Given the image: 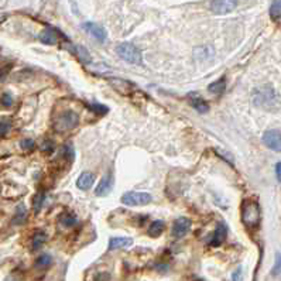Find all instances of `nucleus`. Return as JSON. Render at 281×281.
<instances>
[{
  "instance_id": "obj_30",
  "label": "nucleus",
  "mask_w": 281,
  "mask_h": 281,
  "mask_svg": "<svg viewBox=\"0 0 281 281\" xmlns=\"http://www.w3.org/2000/svg\"><path fill=\"white\" fill-rule=\"evenodd\" d=\"M62 154L65 155V157H67L69 161H72V160H74L75 153H74V150H72V147H71V146H67V147L64 148V150H62Z\"/></svg>"
},
{
  "instance_id": "obj_16",
  "label": "nucleus",
  "mask_w": 281,
  "mask_h": 281,
  "mask_svg": "<svg viewBox=\"0 0 281 281\" xmlns=\"http://www.w3.org/2000/svg\"><path fill=\"white\" fill-rule=\"evenodd\" d=\"M164 228H165V225L163 221H154L148 228V236L158 237L164 232Z\"/></svg>"
},
{
  "instance_id": "obj_20",
  "label": "nucleus",
  "mask_w": 281,
  "mask_h": 281,
  "mask_svg": "<svg viewBox=\"0 0 281 281\" xmlns=\"http://www.w3.org/2000/svg\"><path fill=\"white\" fill-rule=\"evenodd\" d=\"M194 54L198 59H208L214 55V51L209 47H200V48H195Z\"/></svg>"
},
{
  "instance_id": "obj_11",
  "label": "nucleus",
  "mask_w": 281,
  "mask_h": 281,
  "mask_svg": "<svg viewBox=\"0 0 281 281\" xmlns=\"http://www.w3.org/2000/svg\"><path fill=\"white\" fill-rule=\"evenodd\" d=\"M109 82H111L112 86L116 89L119 93H123V95H127V93H130V92H132V88H133V85H132L130 82L125 81V79H119V78H111V79H109Z\"/></svg>"
},
{
  "instance_id": "obj_31",
  "label": "nucleus",
  "mask_w": 281,
  "mask_h": 281,
  "mask_svg": "<svg viewBox=\"0 0 281 281\" xmlns=\"http://www.w3.org/2000/svg\"><path fill=\"white\" fill-rule=\"evenodd\" d=\"M2 104L5 105L6 108H10L12 105H13V98L10 93H5L3 97H2Z\"/></svg>"
},
{
  "instance_id": "obj_21",
  "label": "nucleus",
  "mask_w": 281,
  "mask_h": 281,
  "mask_svg": "<svg viewBox=\"0 0 281 281\" xmlns=\"http://www.w3.org/2000/svg\"><path fill=\"white\" fill-rule=\"evenodd\" d=\"M45 240H47V237H45L44 233H41V232L36 233V235L33 236V240H31V247H33V250L41 249V246L45 243Z\"/></svg>"
},
{
  "instance_id": "obj_10",
  "label": "nucleus",
  "mask_w": 281,
  "mask_h": 281,
  "mask_svg": "<svg viewBox=\"0 0 281 281\" xmlns=\"http://www.w3.org/2000/svg\"><path fill=\"white\" fill-rule=\"evenodd\" d=\"M112 188H113V178H112L111 174H106L99 181L97 190H95V194H97L98 197H105V195H108V194L111 193Z\"/></svg>"
},
{
  "instance_id": "obj_28",
  "label": "nucleus",
  "mask_w": 281,
  "mask_h": 281,
  "mask_svg": "<svg viewBox=\"0 0 281 281\" xmlns=\"http://www.w3.org/2000/svg\"><path fill=\"white\" fill-rule=\"evenodd\" d=\"M76 50H78V55H79V58H81L82 61H86V62L90 61V57H89V54L86 50H83L82 47H76Z\"/></svg>"
},
{
  "instance_id": "obj_27",
  "label": "nucleus",
  "mask_w": 281,
  "mask_h": 281,
  "mask_svg": "<svg viewBox=\"0 0 281 281\" xmlns=\"http://www.w3.org/2000/svg\"><path fill=\"white\" fill-rule=\"evenodd\" d=\"M9 129H10V123L6 122V120H2V122H0V137L6 136L9 132Z\"/></svg>"
},
{
  "instance_id": "obj_9",
  "label": "nucleus",
  "mask_w": 281,
  "mask_h": 281,
  "mask_svg": "<svg viewBox=\"0 0 281 281\" xmlns=\"http://www.w3.org/2000/svg\"><path fill=\"white\" fill-rule=\"evenodd\" d=\"M190 226H191V221L188 218H178L177 221L172 225V236L177 237V239H181L186 235V232L190 230Z\"/></svg>"
},
{
  "instance_id": "obj_15",
  "label": "nucleus",
  "mask_w": 281,
  "mask_h": 281,
  "mask_svg": "<svg viewBox=\"0 0 281 281\" xmlns=\"http://www.w3.org/2000/svg\"><path fill=\"white\" fill-rule=\"evenodd\" d=\"M226 233H228L226 226H225V225H219V226L216 228V230H215L214 237H212V240H211V244H212V246H219V244L222 243L223 240L226 239Z\"/></svg>"
},
{
  "instance_id": "obj_4",
  "label": "nucleus",
  "mask_w": 281,
  "mask_h": 281,
  "mask_svg": "<svg viewBox=\"0 0 281 281\" xmlns=\"http://www.w3.org/2000/svg\"><path fill=\"white\" fill-rule=\"evenodd\" d=\"M242 221L247 228H254L259 225L260 209L256 202H246L242 209Z\"/></svg>"
},
{
  "instance_id": "obj_12",
  "label": "nucleus",
  "mask_w": 281,
  "mask_h": 281,
  "mask_svg": "<svg viewBox=\"0 0 281 281\" xmlns=\"http://www.w3.org/2000/svg\"><path fill=\"white\" fill-rule=\"evenodd\" d=\"M133 244V239L130 237H112L109 240V250L115 249H126Z\"/></svg>"
},
{
  "instance_id": "obj_19",
  "label": "nucleus",
  "mask_w": 281,
  "mask_h": 281,
  "mask_svg": "<svg viewBox=\"0 0 281 281\" xmlns=\"http://www.w3.org/2000/svg\"><path fill=\"white\" fill-rule=\"evenodd\" d=\"M26 218H27V209H26V207L22 204V205H19L17 209H16L13 223H15V225H22V223L26 221Z\"/></svg>"
},
{
  "instance_id": "obj_17",
  "label": "nucleus",
  "mask_w": 281,
  "mask_h": 281,
  "mask_svg": "<svg viewBox=\"0 0 281 281\" xmlns=\"http://www.w3.org/2000/svg\"><path fill=\"white\" fill-rule=\"evenodd\" d=\"M191 105L194 106V109L198 111L200 113H207V112L209 111V105H208L202 98H198V97L191 98Z\"/></svg>"
},
{
  "instance_id": "obj_6",
  "label": "nucleus",
  "mask_w": 281,
  "mask_h": 281,
  "mask_svg": "<svg viewBox=\"0 0 281 281\" xmlns=\"http://www.w3.org/2000/svg\"><path fill=\"white\" fill-rule=\"evenodd\" d=\"M237 6V0H211L209 8L215 15H226L235 10Z\"/></svg>"
},
{
  "instance_id": "obj_34",
  "label": "nucleus",
  "mask_w": 281,
  "mask_h": 281,
  "mask_svg": "<svg viewBox=\"0 0 281 281\" xmlns=\"http://www.w3.org/2000/svg\"><path fill=\"white\" fill-rule=\"evenodd\" d=\"M275 175H277V179L281 182V163L275 165Z\"/></svg>"
},
{
  "instance_id": "obj_22",
  "label": "nucleus",
  "mask_w": 281,
  "mask_h": 281,
  "mask_svg": "<svg viewBox=\"0 0 281 281\" xmlns=\"http://www.w3.org/2000/svg\"><path fill=\"white\" fill-rule=\"evenodd\" d=\"M270 17L273 20H278L281 17V0H273L270 6Z\"/></svg>"
},
{
  "instance_id": "obj_33",
  "label": "nucleus",
  "mask_w": 281,
  "mask_h": 281,
  "mask_svg": "<svg viewBox=\"0 0 281 281\" xmlns=\"http://www.w3.org/2000/svg\"><path fill=\"white\" fill-rule=\"evenodd\" d=\"M232 281H242V268H237L232 275Z\"/></svg>"
},
{
  "instance_id": "obj_1",
  "label": "nucleus",
  "mask_w": 281,
  "mask_h": 281,
  "mask_svg": "<svg viewBox=\"0 0 281 281\" xmlns=\"http://www.w3.org/2000/svg\"><path fill=\"white\" fill-rule=\"evenodd\" d=\"M253 104L263 109H274L280 104V98L270 85H263L253 90Z\"/></svg>"
},
{
  "instance_id": "obj_32",
  "label": "nucleus",
  "mask_w": 281,
  "mask_h": 281,
  "mask_svg": "<svg viewBox=\"0 0 281 281\" xmlns=\"http://www.w3.org/2000/svg\"><path fill=\"white\" fill-rule=\"evenodd\" d=\"M33 147H34V141L31 139H26V140L22 141V148H24V150H30Z\"/></svg>"
},
{
  "instance_id": "obj_29",
  "label": "nucleus",
  "mask_w": 281,
  "mask_h": 281,
  "mask_svg": "<svg viewBox=\"0 0 281 281\" xmlns=\"http://www.w3.org/2000/svg\"><path fill=\"white\" fill-rule=\"evenodd\" d=\"M281 271V254H275V266L273 268V274L274 275H277V274Z\"/></svg>"
},
{
  "instance_id": "obj_23",
  "label": "nucleus",
  "mask_w": 281,
  "mask_h": 281,
  "mask_svg": "<svg viewBox=\"0 0 281 281\" xmlns=\"http://www.w3.org/2000/svg\"><path fill=\"white\" fill-rule=\"evenodd\" d=\"M51 263H52V259L50 254H41V256L37 259V261H36V266L44 268V267L50 266Z\"/></svg>"
},
{
  "instance_id": "obj_18",
  "label": "nucleus",
  "mask_w": 281,
  "mask_h": 281,
  "mask_svg": "<svg viewBox=\"0 0 281 281\" xmlns=\"http://www.w3.org/2000/svg\"><path fill=\"white\" fill-rule=\"evenodd\" d=\"M226 88V82H225V78H221V79H218V81L212 82L208 89H209V92H212L215 95H219V93H222L223 90Z\"/></svg>"
},
{
  "instance_id": "obj_7",
  "label": "nucleus",
  "mask_w": 281,
  "mask_h": 281,
  "mask_svg": "<svg viewBox=\"0 0 281 281\" xmlns=\"http://www.w3.org/2000/svg\"><path fill=\"white\" fill-rule=\"evenodd\" d=\"M263 143L273 151L281 153V132L280 130H267L263 134Z\"/></svg>"
},
{
  "instance_id": "obj_24",
  "label": "nucleus",
  "mask_w": 281,
  "mask_h": 281,
  "mask_svg": "<svg viewBox=\"0 0 281 281\" xmlns=\"http://www.w3.org/2000/svg\"><path fill=\"white\" fill-rule=\"evenodd\" d=\"M43 204H44V193H38L37 195L34 197V200H33V205H34V212H36V214L40 212Z\"/></svg>"
},
{
  "instance_id": "obj_2",
  "label": "nucleus",
  "mask_w": 281,
  "mask_h": 281,
  "mask_svg": "<svg viewBox=\"0 0 281 281\" xmlns=\"http://www.w3.org/2000/svg\"><path fill=\"white\" fill-rule=\"evenodd\" d=\"M78 122H79V118L76 112L65 111L54 119V129L61 133L68 132V130H72L78 125Z\"/></svg>"
},
{
  "instance_id": "obj_13",
  "label": "nucleus",
  "mask_w": 281,
  "mask_h": 281,
  "mask_svg": "<svg viewBox=\"0 0 281 281\" xmlns=\"http://www.w3.org/2000/svg\"><path fill=\"white\" fill-rule=\"evenodd\" d=\"M93 182H95V175L92 172H83V174H81V177L78 178L76 186L82 191H88L89 188L93 185Z\"/></svg>"
},
{
  "instance_id": "obj_8",
  "label": "nucleus",
  "mask_w": 281,
  "mask_h": 281,
  "mask_svg": "<svg viewBox=\"0 0 281 281\" xmlns=\"http://www.w3.org/2000/svg\"><path fill=\"white\" fill-rule=\"evenodd\" d=\"M82 29L85 30L86 33H89L93 38H97L98 41H101V43H104L106 37H108V34H106L104 27L99 26V24H95V23H83Z\"/></svg>"
},
{
  "instance_id": "obj_5",
  "label": "nucleus",
  "mask_w": 281,
  "mask_h": 281,
  "mask_svg": "<svg viewBox=\"0 0 281 281\" xmlns=\"http://www.w3.org/2000/svg\"><path fill=\"white\" fill-rule=\"evenodd\" d=\"M122 202L127 207H141L151 202V195L147 193H127L122 197Z\"/></svg>"
},
{
  "instance_id": "obj_14",
  "label": "nucleus",
  "mask_w": 281,
  "mask_h": 281,
  "mask_svg": "<svg viewBox=\"0 0 281 281\" xmlns=\"http://www.w3.org/2000/svg\"><path fill=\"white\" fill-rule=\"evenodd\" d=\"M38 38H40L41 43H44L47 45H54L58 43V36L52 29H45L44 31H41Z\"/></svg>"
},
{
  "instance_id": "obj_26",
  "label": "nucleus",
  "mask_w": 281,
  "mask_h": 281,
  "mask_svg": "<svg viewBox=\"0 0 281 281\" xmlns=\"http://www.w3.org/2000/svg\"><path fill=\"white\" fill-rule=\"evenodd\" d=\"M90 109L95 112V113H98V115H105L108 112V108L101 104H92L90 105Z\"/></svg>"
},
{
  "instance_id": "obj_3",
  "label": "nucleus",
  "mask_w": 281,
  "mask_h": 281,
  "mask_svg": "<svg viewBox=\"0 0 281 281\" xmlns=\"http://www.w3.org/2000/svg\"><path fill=\"white\" fill-rule=\"evenodd\" d=\"M118 54L120 58H123L129 64H134V65H140L143 62V57H141L140 50L137 47H134L130 43H123L118 47Z\"/></svg>"
},
{
  "instance_id": "obj_25",
  "label": "nucleus",
  "mask_w": 281,
  "mask_h": 281,
  "mask_svg": "<svg viewBox=\"0 0 281 281\" xmlns=\"http://www.w3.org/2000/svg\"><path fill=\"white\" fill-rule=\"evenodd\" d=\"M75 222H76V218H75L74 215H62V218H61V223H62L65 228L74 226Z\"/></svg>"
}]
</instances>
